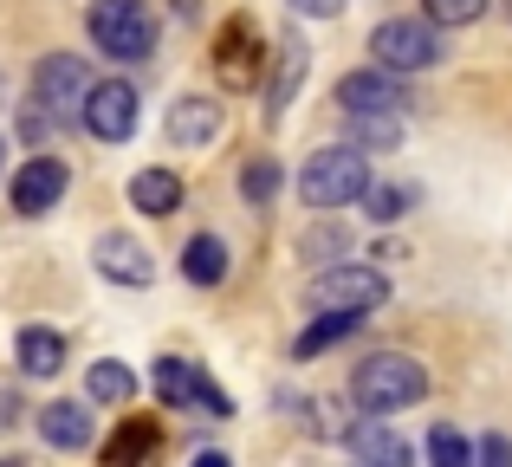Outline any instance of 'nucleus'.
<instances>
[{
    "instance_id": "f257e3e1",
    "label": "nucleus",
    "mask_w": 512,
    "mask_h": 467,
    "mask_svg": "<svg viewBox=\"0 0 512 467\" xmlns=\"http://www.w3.org/2000/svg\"><path fill=\"white\" fill-rule=\"evenodd\" d=\"M350 396H357L370 416H389V409H409V403L428 396V370L402 351H376L350 370Z\"/></svg>"
},
{
    "instance_id": "f03ea898",
    "label": "nucleus",
    "mask_w": 512,
    "mask_h": 467,
    "mask_svg": "<svg viewBox=\"0 0 512 467\" xmlns=\"http://www.w3.org/2000/svg\"><path fill=\"white\" fill-rule=\"evenodd\" d=\"M85 33H91V46H98L104 59H124V65L150 59V46H156V20H150L143 0H91Z\"/></svg>"
},
{
    "instance_id": "7ed1b4c3",
    "label": "nucleus",
    "mask_w": 512,
    "mask_h": 467,
    "mask_svg": "<svg viewBox=\"0 0 512 467\" xmlns=\"http://www.w3.org/2000/svg\"><path fill=\"white\" fill-rule=\"evenodd\" d=\"M363 189H370V163H363V150H350V143L305 156V169H299L305 208H344V202H363Z\"/></svg>"
},
{
    "instance_id": "20e7f679",
    "label": "nucleus",
    "mask_w": 512,
    "mask_h": 467,
    "mask_svg": "<svg viewBox=\"0 0 512 467\" xmlns=\"http://www.w3.org/2000/svg\"><path fill=\"white\" fill-rule=\"evenodd\" d=\"M370 52H376V65L383 72H435L441 65V33H435V20H415V13H402V20H383L370 33Z\"/></svg>"
},
{
    "instance_id": "39448f33",
    "label": "nucleus",
    "mask_w": 512,
    "mask_h": 467,
    "mask_svg": "<svg viewBox=\"0 0 512 467\" xmlns=\"http://www.w3.org/2000/svg\"><path fill=\"white\" fill-rule=\"evenodd\" d=\"M383 299H389V279L376 266H325L305 286V305H318V312H376Z\"/></svg>"
},
{
    "instance_id": "423d86ee",
    "label": "nucleus",
    "mask_w": 512,
    "mask_h": 467,
    "mask_svg": "<svg viewBox=\"0 0 512 467\" xmlns=\"http://www.w3.org/2000/svg\"><path fill=\"white\" fill-rule=\"evenodd\" d=\"M91 98V72L78 52H46V59L33 65V104L39 111H52V124L59 117H78Z\"/></svg>"
},
{
    "instance_id": "0eeeda50",
    "label": "nucleus",
    "mask_w": 512,
    "mask_h": 467,
    "mask_svg": "<svg viewBox=\"0 0 512 467\" xmlns=\"http://www.w3.org/2000/svg\"><path fill=\"white\" fill-rule=\"evenodd\" d=\"M150 383H156V403H169V409H208V416H234V403H227V396L214 390V383L201 377L188 357H156Z\"/></svg>"
},
{
    "instance_id": "6e6552de",
    "label": "nucleus",
    "mask_w": 512,
    "mask_h": 467,
    "mask_svg": "<svg viewBox=\"0 0 512 467\" xmlns=\"http://www.w3.org/2000/svg\"><path fill=\"white\" fill-rule=\"evenodd\" d=\"M78 124H85L98 143H124L130 130H137V85H124V78H104V85H91Z\"/></svg>"
},
{
    "instance_id": "1a4fd4ad",
    "label": "nucleus",
    "mask_w": 512,
    "mask_h": 467,
    "mask_svg": "<svg viewBox=\"0 0 512 467\" xmlns=\"http://www.w3.org/2000/svg\"><path fill=\"white\" fill-rule=\"evenodd\" d=\"M338 111L344 117H402L409 111V91L396 85V72H344L338 78Z\"/></svg>"
},
{
    "instance_id": "9d476101",
    "label": "nucleus",
    "mask_w": 512,
    "mask_h": 467,
    "mask_svg": "<svg viewBox=\"0 0 512 467\" xmlns=\"http://www.w3.org/2000/svg\"><path fill=\"white\" fill-rule=\"evenodd\" d=\"M65 182H72V169H65L59 156H26L20 176H13V208H20V215H46V208H59Z\"/></svg>"
},
{
    "instance_id": "9b49d317",
    "label": "nucleus",
    "mask_w": 512,
    "mask_h": 467,
    "mask_svg": "<svg viewBox=\"0 0 512 467\" xmlns=\"http://www.w3.org/2000/svg\"><path fill=\"white\" fill-rule=\"evenodd\" d=\"M98 273H104V279H117V286H150L156 266H150V253H143V240H130V234H104V240H98Z\"/></svg>"
},
{
    "instance_id": "f8f14e48",
    "label": "nucleus",
    "mask_w": 512,
    "mask_h": 467,
    "mask_svg": "<svg viewBox=\"0 0 512 467\" xmlns=\"http://www.w3.org/2000/svg\"><path fill=\"white\" fill-rule=\"evenodd\" d=\"M156 448H163V429H156L150 416H130L124 429L104 442V467H150Z\"/></svg>"
},
{
    "instance_id": "ddd939ff",
    "label": "nucleus",
    "mask_w": 512,
    "mask_h": 467,
    "mask_svg": "<svg viewBox=\"0 0 512 467\" xmlns=\"http://www.w3.org/2000/svg\"><path fill=\"white\" fill-rule=\"evenodd\" d=\"M253 52H260L253 46V20H227L221 26V59H214L227 85H260V59Z\"/></svg>"
},
{
    "instance_id": "4468645a",
    "label": "nucleus",
    "mask_w": 512,
    "mask_h": 467,
    "mask_svg": "<svg viewBox=\"0 0 512 467\" xmlns=\"http://www.w3.org/2000/svg\"><path fill=\"white\" fill-rule=\"evenodd\" d=\"M130 202H137V215H175L182 208V176L175 169H137L130 176Z\"/></svg>"
},
{
    "instance_id": "2eb2a0df",
    "label": "nucleus",
    "mask_w": 512,
    "mask_h": 467,
    "mask_svg": "<svg viewBox=\"0 0 512 467\" xmlns=\"http://www.w3.org/2000/svg\"><path fill=\"white\" fill-rule=\"evenodd\" d=\"M13 357H20L26 377H59V370H65V338L52 325H26L20 344H13Z\"/></svg>"
},
{
    "instance_id": "dca6fc26",
    "label": "nucleus",
    "mask_w": 512,
    "mask_h": 467,
    "mask_svg": "<svg viewBox=\"0 0 512 467\" xmlns=\"http://www.w3.org/2000/svg\"><path fill=\"white\" fill-rule=\"evenodd\" d=\"M169 137L175 143H214L221 137V104L214 98H175L169 104Z\"/></svg>"
},
{
    "instance_id": "f3484780",
    "label": "nucleus",
    "mask_w": 512,
    "mask_h": 467,
    "mask_svg": "<svg viewBox=\"0 0 512 467\" xmlns=\"http://www.w3.org/2000/svg\"><path fill=\"white\" fill-rule=\"evenodd\" d=\"M46 448H91V409L85 403H46L39 409Z\"/></svg>"
},
{
    "instance_id": "a211bd4d",
    "label": "nucleus",
    "mask_w": 512,
    "mask_h": 467,
    "mask_svg": "<svg viewBox=\"0 0 512 467\" xmlns=\"http://www.w3.org/2000/svg\"><path fill=\"white\" fill-rule=\"evenodd\" d=\"M363 318H370V312H318L312 325H305L299 338H292V357H318V351H331V344L350 338V331H357Z\"/></svg>"
},
{
    "instance_id": "6ab92c4d",
    "label": "nucleus",
    "mask_w": 512,
    "mask_h": 467,
    "mask_svg": "<svg viewBox=\"0 0 512 467\" xmlns=\"http://www.w3.org/2000/svg\"><path fill=\"white\" fill-rule=\"evenodd\" d=\"M350 448H357V461L363 467H409V442L402 435H389V429H376V422H363V429H350Z\"/></svg>"
},
{
    "instance_id": "aec40b11",
    "label": "nucleus",
    "mask_w": 512,
    "mask_h": 467,
    "mask_svg": "<svg viewBox=\"0 0 512 467\" xmlns=\"http://www.w3.org/2000/svg\"><path fill=\"white\" fill-rule=\"evenodd\" d=\"M182 273H188V286H221L227 279V247L214 234H195L188 253H182Z\"/></svg>"
},
{
    "instance_id": "412c9836",
    "label": "nucleus",
    "mask_w": 512,
    "mask_h": 467,
    "mask_svg": "<svg viewBox=\"0 0 512 467\" xmlns=\"http://www.w3.org/2000/svg\"><path fill=\"white\" fill-rule=\"evenodd\" d=\"M85 390H91V403H130V396H137V377H130L117 357H104V364H91Z\"/></svg>"
},
{
    "instance_id": "4be33fe9",
    "label": "nucleus",
    "mask_w": 512,
    "mask_h": 467,
    "mask_svg": "<svg viewBox=\"0 0 512 467\" xmlns=\"http://www.w3.org/2000/svg\"><path fill=\"white\" fill-rule=\"evenodd\" d=\"M428 467H474V448H467V435L454 429V422H435V429H428Z\"/></svg>"
},
{
    "instance_id": "5701e85b",
    "label": "nucleus",
    "mask_w": 512,
    "mask_h": 467,
    "mask_svg": "<svg viewBox=\"0 0 512 467\" xmlns=\"http://www.w3.org/2000/svg\"><path fill=\"white\" fill-rule=\"evenodd\" d=\"M409 202H415V195H409V189H396V182H370V189H363V215L383 221V228H389L396 215H409Z\"/></svg>"
},
{
    "instance_id": "b1692460",
    "label": "nucleus",
    "mask_w": 512,
    "mask_h": 467,
    "mask_svg": "<svg viewBox=\"0 0 512 467\" xmlns=\"http://www.w3.org/2000/svg\"><path fill=\"white\" fill-rule=\"evenodd\" d=\"M240 195H247L253 208H266L279 195V163H273V156H253V163L240 169Z\"/></svg>"
},
{
    "instance_id": "393cba45",
    "label": "nucleus",
    "mask_w": 512,
    "mask_h": 467,
    "mask_svg": "<svg viewBox=\"0 0 512 467\" xmlns=\"http://www.w3.org/2000/svg\"><path fill=\"white\" fill-rule=\"evenodd\" d=\"M350 137L363 143V150H389V143L402 137V117H344Z\"/></svg>"
},
{
    "instance_id": "a878e982",
    "label": "nucleus",
    "mask_w": 512,
    "mask_h": 467,
    "mask_svg": "<svg viewBox=\"0 0 512 467\" xmlns=\"http://www.w3.org/2000/svg\"><path fill=\"white\" fill-rule=\"evenodd\" d=\"M422 13L435 26H467V20H480V13H487V0H422Z\"/></svg>"
},
{
    "instance_id": "bb28decb",
    "label": "nucleus",
    "mask_w": 512,
    "mask_h": 467,
    "mask_svg": "<svg viewBox=\"0 0 512 467\" xmlns=\"http://www.w3.org/2000/svg\"><path fill=\"white\" fill-rule=\"evenodd\" d=\"M480 467H512V442H506V435H487V442H480Z\"/></svg>"
},
{
    "instance_id": "cd10ccee",
    "label": "nucleus",
    "mask_w": 512,
    "mask_h": 467,
    "mask_svg": "<svg viewBox=\"0 0 512 467\" xmlns=\"http://www.w3.org/2000/svg\"><path fill=\"white\" fill-rule=\"evenodd\" d=\"M299 13H318V20H331V13H344V0H292Z\"/></svg>"
},
{
    "instance_id": "c85d7f7f",
    "label": "nucleus",
    "mask_w": 512,
    "mask_h": 467,
    "mask_svg": "<svg viewBox=\"0 0 512 467\" xmlns=\"http://www.w3.org/2000/svg\"><path fill=\"white\" fill-rule=\"evenodd\" d=\"M188 467H234V461H227V455H214V448H208V455H195Z\"/></svg>"
},
{
    "instance_id": "c756f323",
    "label": "nucleus",
    "mask_w": 512,
    "mask_h": 467,
    "mask_svg": "<svg viewBox=\"0 0 512 467\" xmlns=\"http://www.w3.org/2000/svg\"><path fill=\"white\" fill-rule=\"evenodd\" d=\"M0 467H20V461H0Z\"/></svg>"
}]
</instances>
